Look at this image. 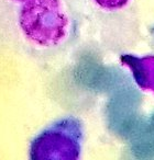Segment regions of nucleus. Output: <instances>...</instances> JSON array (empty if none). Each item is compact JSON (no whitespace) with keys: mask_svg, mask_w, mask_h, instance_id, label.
<instances>
[{"mask_svg":"<svg viewBox=\"0 0 154 160\" xmlns=\"http://www.w3.org/2000/svg\"><path fill=\"white\" fill-rule=\"evenodd\" d=\"M14 1H19V2H25V1H28V0H14Z\"/></svg>","mask_w":154,"mask_h":160,"instance_id":"20e7f679","label":"nucleus"},{"mask_svg":"<svg viewBox=\"0 0 154 160\" xmlns=\"http://www.w3.org/2000/svg\"><path fill=\"white\" fill-rule=\"evenodd\" d=\"M19 24L28 40L51 47L66 36L68 17L60 0H28L21 8Z\"/></svg>","mask_w":154,"mask_h":160,"instance_id":"f257e3e1","label":"nucleus"},{"mask_svg":"<svg viewBox=\"0 0 154 160\" xmlns=\"http://www.w3.org/2000/svg\"><path fill=\"white\" fill-rule=\"evenodd\" d=\"M83 132L75 118H65L34 139L31 157L34 159H76L81 151Z\"/></svg>","mask_w":154,"mask_h":160,"instance_id":"f03ea898","label":"nucleus"},{"mask_svg":"<svg viewBox=\"0 0 154 160\" xmlns=\"http://www.w3.org/2000/svg\"><path fill=\"white\" fill-rule=\"evenodd\" d=\"M125 0H96V2L104 8H116L125 3Z\"/></svg>","mask_w":154,"mask_h":160,"instance_id":"7ed1b4c3","label":"nucleus"}]
</instances>
